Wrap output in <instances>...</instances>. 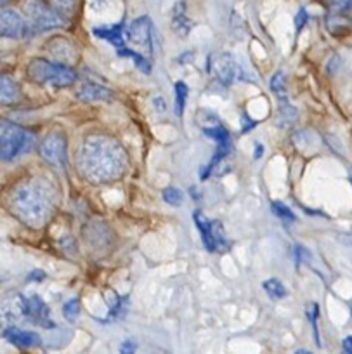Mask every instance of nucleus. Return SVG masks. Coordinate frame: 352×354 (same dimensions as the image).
<instances>
[{
    "label": "nucleus",
    "mask_w": 352,
    "mask_h": 354,
    "mask_svg": "<svg viewBox=\"0 0 352 354\" xmlns=\"http://www.w3.org/2000/svg\"><path fill=\"white\" fill-rule=\"evenodd\" d=\"M77 162L82 176L94 185L116 181L127 169L124 148L108 136H87L78 148Z\"/></svg>",
    "instance_id": "f257e3e1"
},
{
    "label": "nucleus",
    "mask_w": 352,
    "mask_h": 354,
    "mask_svg": "<svg viewBox=\"0 0 352 354\" xmlns=\"http://www.w3.org/2000/svg\"><path fill=\"white\" fill-rule=\"evenodd\" d=\"M11 210L30 227H42L56 209V192L42 179H30L12 192Z\"/></svg>",
    "instance_id": "f03ea898"
},
{
    "label": "nucleus",
    "mask_w": 352,
    "mask_h": 354,
    "mask_svg": "<svg viewBox=\"0 0 352 354\" xmlns=\"http://www.w3.org/2000/svg\"><path fill=\"white\" fill-rule=\"evenodd\" d=\"M33 146V134L12 122H0V156L2 162H12L28 153Z\"/></svg>",
    "instance_id": "7ed1b4c3"
},
{
    "label": "nucleus",
    "mask_w": 352,
    "mask_h": 354,
    "mask_svg": "<svg viewBox=\"0 0 352 354\" xmlns=\"http://www.w3.org/2000/svg\"><path fill=\"white\" fill-rule=\"evenodd\" d=\"M28 77L32 82L54 87H70L77 82V73L64 64L50 63L47 59H33L28 66Z\"/></svg>",
    "instance_id": "20e7f679"
},
{
    "label": "nucleus",
    "mask_w": 352,
    "mask_h": 354,
    "mask_svg": "<svg viewBox=\"0 0 352 354\" xmlns=\"http://www.w3.org/2000/svg\"><path fill=\"white\" fill-rule=\"evenodd\" d=\"M23 11L28 18L33 32H46V30L59 28V26L64 25V19L61 18L59 12L44 4L42 0H25Z\"/></svg>",
    "instance_id": "39448f33"
},
{
    "label": "nucleus",
    "mask_w": 352,
    "mask_h": 354,
    "mask_svg": "<svg viewBox=\"0 0 352 354\" xmlns=\"http://www.w3.org/2000/svg\"><path fill=\"white\" fill-rule=\"evenodd\" d=\"M39 153L50 167L57 170H66L68 167V151L66 139L59 134H50L40 142Z\"/></svg>",
    "instance_id": "423d86ee"
},
{
    "label": "nucleus",
    "mask_w": 352,
    "mask_h": 354,
    "mask_svg": "<svg viewBox=\"0 0 352 354\" xmlns=\"http://www.w3.org/2000/svg\"><path fill=\"white\" fill-rule=\"evenodd\" d=\"M125 37L132 46L139 47V49L146 50V53H153V39H155V30H153V23L148 16H141V18L134 19L131 25L125 30Z\"/></svg>",
    "instance_id": "0eeeda50"
},
{
    "label": "nucleus",
    "mask_w": 352,
    "mask_h": 354,
    "mask_svg": "<svg viewBox=\"0 0 352 354\" xmlns=\"http://www.w3.org/2000/svg\"><path fill=\"white\" fill-rule=\"evenodd\" d=\"M212 73L224 85H232L243 77L240 63L231 54H219L212 63Z\"/></svg>",
    "instance_id": "6e6552de"
},
{
    "label": "nucleus",
    "mask_w": 352,
    "mask_h": 354,
    "mask_svg": "<svg viewBox=\"0 0 352 354\" xmlns=\"http://www.w3.org/2000/svg\"><path fill=\"white\" fill-rule=\"evenodd\" d=\"M26 319H30L35 325L44 326V328H54V322L50 318V309L46 302L42 301V297L39 295H32V297L26 299V311H25Z\"/></svg>",
    "instance_id": "1a4fd4ad"
},
{
    "label": "nucleus",
    "mask_w": 352,
    "mask_h": 354,
    "mask_svg": "<svg viewBox=\"0 0 352 354\" xmlns=\"http://www.w3.org/2000/svg\"><path fill=\"white\" fill-rule=\"evenodd\" d=\"M26 25L21 16L12 9H2L0 12V35L8 39H19L25 35Z\"/></svg>",
    "instance_id": "9d476101"
},
{
    "label": "nucleus",
    "mask_w": 352,
    "mask_h": 354,
    "mask_svg": "<svg viewBox=\"0 0 352 354\" xmlns=\"http://www.w3.org/2000/svg\"><path fill=\"white\" fill-rule=\"evenodd\" d=\"M4 339L8 342L15 344L16 347H21V349H28V347H37L40 346V335L35 332H28V330H19L15 326H9L4 330Z\"/></svg>",
    "instance_id": "9b49d317"
},
{
    "label": "nucleus",
    "mask_w": 352,
    "mask_h": 354,
    "mask_svg": "<svg viewBox=\"0 0 352 354\" xmlns=\"http://www.w3.org/2000/svg\"><path fill=\"white\" fill-rule=\"evenodd\" d=\"M77 97L85 103H94V101H111L113 93L109 88L95 84H85L78 88Z\"/></svg>",
    "instance_id": "f8f14e48"
},
{
    "label": "nucleus",
    "mask_w": 352,
    "mask_h": 354,
    "mask_svg": "<svg viewBox=\"0 0 352 354\" xmlns=\"http://www.w3.org/2000/svg\"><path fill=\"white\" fill-rule=\"evenodd\" d=\"M194 224H196L198 231H200V236L203 245L207 247L208 252H215V240H214V226H212V221H208L205 217V214L201 210H194L193 214Z\"/></svg>",
    "instance_id": "ddd939ff"
},
{
    "label": "nucleus",
    "mask_w": 352,
    "mask_h": 354,
    "mask_svg": "<svg viewBox=\"0 0 352 354\" xmlns=\"http://www.w3.org/2000/svg\"><path fill=\"white\" fill-rule=\"evenodd\" d=\"M92 32H94L95 37L106 40V42H109L111 46H115L116 50L124 49L125 47L124 25H115L111 26V28H94Z\"/></svg>",
    "instance_id": "4468645a"
},
{
    "label": "nucleus",
    "mask_w": 352,
    "mask_h": 354,
    "mask_svg": "<svg viewBox=\"0 0 352 354\" xmlns=\"http://www.w3.org/2000/svg\"><path fill=\"white\" fill-rule=\"evenodd\" d=\"M18 97H19V88L18 85H16V82L12 80L11 77H8V75H2V78H0V100H2V103L4 104L16 103Z\"/></svg>",
    "instance_id": "2eb2a0df"
},
{
    "label": "nucleus",
    "mask_w": 352,
    "mask_h": 354,
    "mask_svg": "<svg viewBox=\"0 0 352 354\" xmlns=\"http://www.w3.org/2000/svg\"><path fill=\"white\" fill-rule=\"evenodd\" d=\"M172 28L179 33L180 37H186L191 30V23L187 21L186 15H184V6L183 2L176 6L174 9V18H172Z\"/></svg>",
    "instance_id": "dca6fc26"
},
{
    "label": "nucleus",
    "mask_w": 352,
    "mask_h": 354,
    "mask_svg": "<svg viewBox=\"0 0 352 354\" xmlns=\"http://www.w3.org/2000/svg\"><path fill=\"white\" fill-rule=\"evenodd\" d=\"M116 54L122 57H131V59L136 63V66H138L142 73H151V64H149V61L146 59L142 54L136 53V50H132V49H127V47H124V49H118L116 50Z\"/></svg>",
    "instance_id": "f3484780"
},
{
    "label": "nucleus",
    "mask_w": 352,
    "mask_h": 354,
    "mask_svg": "<svg viewBox=\"0 0 352 354\" xmlns=\"http://www.w3.org/2000/svg\"><path fill=\"white\" fill-rule=\"evenodd\" d=\"M264 290L272 301H281V299L286 297L285 285H283L279 280H276V278H271V280L264 281Z\"/></svg>",
    "instance_id": "a211bd4d"
},
{
    "label": "nucleus",
    "mask_w": 352,
    "mask_h": 354,
    "mask_svg": "<svg viewBox=\"0 0 352 354\" xmlns=\"http://www.w3.org/2000/svg\"><path fill=\"white\" fill-rule=\"evenodd\" d=\"M174 88H176V111L180 117L184 111V106H186V100H187V94H189V88H187V85L184 84V82H176Z\"/></svg>",
    "instance_id": "6ab92c4d"
},
{
    "label": "nucleus",
    "mask_w": 352,
    "mask_h": 354,
    "mask_svg": "<svg viewBox=\"0 0 352 354\" xmlns=\"http://www.w3.org/2000/svg\"><path fill=\"white\" fill-rule=\"evenodd\" d=\"M271 91L281 100H286V87H285V75L283 71H276L275 77L271 78Z\"/></svg>",
    "instance_id": "aec40b11"
},
{
    "label": "nucleus",
    "mask_w": 352,
    "mask_h": 354,
    "mask_svg": "<svg viewBox=\"0 0 352 354\" xmlns=\"http://www.w3.org/2000/svg\"><path fill=\"white\" fill-rule=\"evenodd\" d=\"M205 136L210 139H214L217 145H224V142H231L229 141V132L225 131L222 125H217V127H210V129H203Z\"/></svg>",
    "instance_id": "412c9836"
},
{
    "label": "nucleus",
    "mask_w": 352,
    "mask_h": 354,
    "mask_svg": "<svg viewBox=\"0 0 352 354\" xmlns=\"http://www.w3.org/2000/svg\"><path fill=\"white\" fill-rule=\"evenodd\" d=\"M271 209L275 212L276 217H279L281 221H286V223H293L295 221V214L281 202H271Z\"/></svg>",
    "instance_id": "4be33fe9"
},
{
    "label": "nucleus",
    "mask_w": 352,
    "mask_h": 354,
    "mask_svg": "<svg viewBox=\"0 0 352 354\" xmlns=\"http://www.w3.org/2000/svg\"><path fill=\"white\" fill-rule=\"evenodd\" d=\"M63 313L64 316H66L68 322H75V319L78 318V315H80V301H78V299L68 301L66 304L63 306Z\"/></svg>",
    "instance_id": "5701e85b"
},
{
    "label": "nucleus",
    "mask_w": 352,
    "mask_h": 354,
    "mask_svg": "<svg viewBox=\"0 0 352 354\" xmlns=\"http://www.w3.org/2000/svg\"><path fill=\"white\" fill-rule=\"evenodd\" d=\"M183 192L177 188H167L165 192H163V200H165L169 205H174V207H179L180 203H183Z\"/></svg>",
    "instance_id": "b1692460"
},
{
    "label": "nucleus",
    "mask_w": 352,
    "mask_h": 354,
    "mask_svg": "<svg viewBox=\"0 0 352 354\" xmlns=\"http://www.w3.org/2000/svg\"><path fill=\"white\" fill-rule=\"evenodd\" d=\"M295 118H297V110L292 106V104H288L285 101V104L279 108V122H281V124H292Z\"/></svg>",
    "instance_id": "393cba45"
},
{
    "label": "nucleus",
    "mask_w": 352,
    "mask_h": 354,
    "mask_svg": "<svg viewBox=\"0 0 352 354\" xmlns=\"http://www.w3.org/2000/svg\"><path fill=\"white\" fill-rule=\"evenodd\" d=\"M307 316H309V322H311V325H313L314 337H316L317 346H321L319 332H317V304H309V309H307Z\"/></svg>",
    "instance_id": "a878e982"
},
{
    "label": "nucleus",
    "mask_w": 352,
    "mask_h": 354,
    "mask_svg": "<svg viewBox=\"0 0 352 354\" xmlns=\"http://www.w3.org/2000/svg\"><path fill=\"white\" fill-rule=\"evenodd\" d=\"M328 4L335 11H344L345 8H351L352 0H328Z\"/></svg>",
    "instance_id": "bb28decb"
},
{
    "label": "nucleus",
    "mask_w": 352,
    "mask_h": 354,
    "mask_svg": "<svg viewBox=\"0 0 352 354\" xmlns=\"http://www.w3.org/2000/svg\"><path fill=\"white\" fill-rule=\"evenodd\" d=\"M53 4L61 11H71L75 6V0H53Z\"/></svg>",
    "instance_id": "cd10ccee"
},
{
    "label": "nucleus",
    "mask_w": 352,
    "mask_h": 354,
    "mask_svg": "<svg viewBox=\"0 0 352 354\" xmlns=\"http://www.w3.org/2000/svg\"><path fill=\"white\" fill-rule=\"evenodd\" d=\"M120 354H136V344L132 340H124L120 346Z\"/></svg>",
    "instance_id": "c85d7f7f"
},
{
    "label": "nucleus",
    "mask_w": 352,
    "mask_h": 354,
    "mask_svg": "<svg viewBox=\"0 0 352 354\" xmlns=\"http://www.w3.org/2000/svg\"><path fill=\"white\" fill-rule=\"evenodd\" d=\"M306 21H307V12L304 11V9H300L299 15H297V19H295V28H297V32H300V30H302L304 23H306Z\"/></svg>",
    "instance_id": "c756f323"
},
{
    "label": "nucleus",
    "mask_w": 352,
    "mask_h": 354,
    "mask_svg": "<svg viewBox=\"0 0 352 354\" xmlns=\"http://www.w3.org/2000/svg\"><path fill=\"white\" fill-rule=\"evenodd\" d=\"M44 278H46V273H44V271H40V270H37V271H32V273H30V277H28V281H33V280H44Z\"/></svg>",
    "instance_id": "7c9ffc66"
},
{
    "label": "nucleus",
    "mask_w": 352,
    "mask_h": 354,
    "mask_svg": "<svg viewBox=\"0 0 352 354\" xmlns=\"http://www.w3.org/2000/svg\"><path fill=\"white\" fill-rule=\"evenodd\" d=\"M342 346H344L345 354H352V335L345 337L344 342H342Z\"/></svg>",
    "instance_id": "2f4dec72"
},
{
    "label": "nucleus",
    "mask_w": 352,
    "mask_h": 354,
    "mask_svg": "<svg viewBox=\"0 0 352 354\" xmlns=\"http://www.w3.org/2000/svg\"><path fill=\"white\" fill-rule=\"evenodd\" d=\"M255 158H261L262 156V145H257L255 146V153H254Z\"/></svg>",
    "instance_id": "473e14b6"
},
{
    "label": "nucleus",
    "mask_w": 352,
    "mask_h": 354,
    "mask_svg": "<svg viewBox=\"0 0 352 354\" xmlns=\"http://www.w3.org/2000/svg\"><path fill=\"white\" fill-rule=\"evenodd\" d=\"M295 354H313V353H309V351H306V349H299V351H295Z\"/></svg>",
    "instance_id": "72a5a7b5"
},
{
    "label": "nucleus",
    "mask_w": 352,
    "mask_h": 354,
    "mask_svg": "<svg viewBox=\"0 0 352 354\" xmlns=\"http://www.w3.org/2000/svg\"><path fill=\"white\" fill-rule=\"evenodd\" d=\"M351 18H352V4H351Z\"/></svg>",
    "instance_id": "f704fd0d"
},
{
    "label": "nucleus",
    "mask_w": 352,
    "mask_h": 354,
    "mask_svg": "<svg viewBox=\"0 0 352 354\" xmlns=\"http://www.w3.org/2000/svg\"><path fill=\"white\" fill-rule=\"evenodd\" d=\"M351 183H352V170H351Z\"/></svg>",
    "instance_id": "c9c22d12"
},
{
    "label": "nucleus",
    "mask_w": 352,
    "mask_h": 354,
    "mask_svg": "<svg viewBox=\"0 0 352 354\" xmlns=\"http://www.w3.org/2000/svg\"><path fill=\"white\" fill-rule=\"evenodd\" d=\"M2 2H8V0H2Z\"/></svg>",
    "instance_id": "e433bc0d"
}]
</instances>
